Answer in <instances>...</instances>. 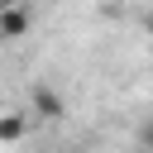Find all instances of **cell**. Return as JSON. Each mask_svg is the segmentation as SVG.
I'll list each match as a JSON object with an SVG mask.
<instances>
[{"label": "cell", "mask_w": 153, "mask_h": 153, "mask_svg": "<svg viewBox=\"0 0 153 153\" xmlns=\"http://www.w3.org/2000/svg\"><path fill=\"white\" fill-rule=\"evenodd\" d=\"M29 29H33L29 0H0V33H5V43H19Z\"/></svg>", "instance_id": "obj_1"}, {"label": "cell", "mask_w": 153, "mask_h": 153, "mask_svg": "<svg viewBox=\"0 0 153 153\" xmlns=\"http://www.w3.org/2000/svg\"><path fill=\"white\" fill-rule=\"evenodd\" d=\"M29 105H33V115H38V120H62V115H67V100H62L53 86H43V81H33V86H29Z\"/></svg>", "instance_id": "obj_2"}, {"label": "cell", "mask_w": 153, "mask_h": 153, "mask_svg": "<svg viewBox=\"0 0 153 153\" xmlns=\"http://www.w3.org/2000/svg\"><path fill=\"white\" fill-rule=\"evenodd\" d=\"M24 129H29V115H0V143H19L24 139Z\"/></svg>", "instance_id": "obj_3"}, {"label": "cell", "mask_w": 153, "mask_h": 153, "mask_svg": "<svg viewBox=\"0 0 153 153\" xmlns=\"http://www.w3.org/2000/svg\"><path fill=\"white\" fill-rule=\"evenodd\" d=\"M134 139H139V143H143V148H153V120H143V124H139V134H134Z\"/></svg>", "instance_id": "obj_4"}, {"label": "cell", "mask_w": 153, "mask_h": 153, "mask_svg": "<svg viewBox=\"0 0 153 153\" xmlns=\"http://www.w3.org/2000/svg\"><path fill=\"white\" fill-rule=\"evenodd\" d=\"M143 29H148V38H153V14H148V19H143Z\"/></svg>", "instance_id": "obj_5"}, {"label": "cell", "mask_w": 153, "mask_h": 153, "mask_svg": "<svg viewBox=\"0 0 153 153\" xmlns=\"http://www.w3.org/2000/svg\"><path fill=\"white\" fill-rule=\"evenodd\" d=\"M0 48H5V33H0Z\"/></svg>", "instance_id": "obj_6"}]
</instances>
